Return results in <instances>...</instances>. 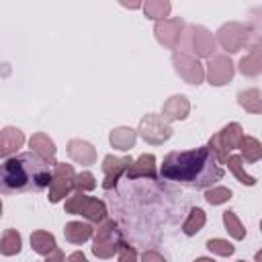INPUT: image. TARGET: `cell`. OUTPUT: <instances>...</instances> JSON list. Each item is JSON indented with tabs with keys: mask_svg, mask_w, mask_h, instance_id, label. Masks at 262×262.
Wrapping results in <instances>:
<instances>
[{
	"mask_svg": "<svg viewBox=\"0 0 262 262\" xmlns=\"http://www.w3.org/2000/svg\"><path fill=\"white\" fill-rule=\"evenodd\" d=\"M164 180L180 182L192 188H213L223 178V168L209 145L188 151H170L160 168Z\"/></svg>",
	"mask_w": 262,
	"mask_h": 262,
	"instance_id": "6da1fadb",
	"label": "cell"
},
{
	"mask_svg": "<svg viewBox=\"0 0 262 262\" xmlns=\"http://www.w3.org/2000/svg\"><path fill=\"white\" fill-rule=\"evenodd\" d=\"M53 180L49 170V162L37 156L35 151H23L12 158H6L2 164L0 176V192H39L47 188Z\"/></svg>",
	"mask_w": 262,
	"mask_h": 262,
	"instance_id": "7a4b0ae2",
	"label": "cell"
},
{
	"mask_svg": "<svg viewBox=\"0 0 262 262\" xmlns=\"http://www.w3.org/2000/svg\"><path fill=\"white\" fill-rule=\"evenodd\" d=\"M66 213L72 215H82L92 223H102L106 221V205L100 199L86 196L84 192H76L66 201Z\"/></svg>",
	"mask_w": 262,
	"mask_h": 262,
	"instance_id": "3957f363",
	"label": "cell"
},
{
	"mask_svg": "<svg viewBox=\"0 0 262 262\" xmlns=\"http://www.w3.org/2000/svg\"><path fill=\"white\" fill-rule=\"evenodd\" d=\"M244 137V131H242V125L239 123H229L225 125L219 133H215L211 139H209V149L213 151V156L225 164L227 158L231 156V149L239 147V141Z\"/></svg>",
	"mask_w": 262,
	"mask_h": 262,
	"instance_id": "277c9868",
	"label": "cell"
},
{
	"mask_svg": "<svg viewBox=\"0 0 262 262\" xmlns=\"http://www.w3.org/2000/svg\"><path fill=\"white\" fill-rule=\"evenodd\" d=\"M121 233H119V225L113 219H106L98 225V229L94 231V246H92V254L96 258H113L115 252H119V244H121Z\"/></svg>",
	"mask_w": 262,
	"mask_h": 262,
	"instance_id": "5b68a950",
	"label": "cell"
},
{
	"mask_svg": "<svg viewBox=\"0 0 262 262\" xmlns=\"http://www.w3.org/2000/svg\"><path fill=\"white\" fill-rule=\"evenodd\" d=\"M72 188H76V172L72 168V164L66 162H57L55 164V172H53V180L49 184V203H59L66 196H70Z\"/></svg>",
	"mask_w": 262,
	"mask_h": 262,
	"instance_id": "8992f818",
	"label": "cell"
},
{
	"mask_svg": "<svg viewBox=\"0 0 262 262\" xmlns=\"http://www.w3.org/2000/svg\"><path fill=\"white\" fill-rule=\"evenodd\" d=\"M137 133L151 145H162L164 141H168L172 137V127L170 123L162 117V115H145L139 121V129Z\"/></svg>",
	"mask_w": 262,
	"mask_h": 262,
	"instance_id": "52a82bcc",
	"label": "cell"
},
{
	"mask_svg": "<svg viewBox=\"0 0 262 262\" xmlns=\"http://www.w3.org/2000/svg\"><path fill=\"white\" fill-rule=\"evenodd\" d=\"M248 37H250V29L242 23H227L217 31L219 45L229 53L239 51L248 43Z\"/></svg>",
	"mask_w": 262,
	"mask_h": 262,
	"instance_id": "ba28073f",
	"label": "cell"
},
{
	"mask_svg": "<svg viewBox=\"0 0 262 262\" xmlns=\"http://www.w3.org/2000/svg\"><path fill=\"white\" fill-rule=\"evenodd\" d=\"M172 63H174V70L176 74L188 82V84H201L205 80V68L201 66V61L188 53H174L172 57Z\"/></svg>",
	"mask_w": 262,
	"mask_h": 262,
	"instance_id": "9c48e42d",
	"label": "cell"
},
{
	"mask_svg": "<svg viewBox=\"0 0 262 262\" xmlns=\"http://www.w3.org/2000/svg\"><path fill=\"white\" fill-rule=\"evenodd\" d=\"M233 72H235V68H233V63L227 55H213L207 61L205 76H207L211 86H225L227 82H231Z\"/></svg>",
	"mask_w": 262,
	"mask_h": 262,
	"instance_id": "30bf717a",
	"label": "cell"
},
{
	"mask_svg": "<svg viewBox=\"0 0 262 262\" xmlns=\"http://www.w3.org/2000/svg\"><path fill=\"white\" fill-rule=\"evenodd\" d=\"M182 31H184V20L182 18H166V20L156 23V27H154L156 39L168 49H176L178 47Z\"/></svg>",
	"mask_w": 262,
	"mask_h": 262,
	"instance_id": "8fae6325",
	"label": "cell"
},
{
	"mask_svg": "<svg viewBox=\"0 0 262 262\" xmlns=\"http://www.w3.org/2000/svg\"><path fill=\"white\" fill-rule=\"evenodd\" d=\"M131 158L129 156H125V158H117V156H104V160H102V172H104V182H102V188L104 190H111L115 184H117V180L121 178V174L125 172L127 174V170L131 168Z\"/></svg>",
	"mask_w": 262,
	"mask_h": 262,
	"instance_id": "7c38bea8",
	"label": "cell"
},
{
	"mask_svg": "<svg viewBox=\"0 0 262 262\" xmlns=\"http://www.w3.org/2000/svg\"><path fill=\"white\" fill-rule=\"evenodd\" d=\"M188 45L190 49L201 55V57H213V51H215V39L213 35L205 29V27H199V25H192L188 29Z\"/></svg>",
	"mask_w": 262,
	"mask_h": 262,
	"instance_id": "4fadbf2b",
	"label": "cell"
},
{
	"mask_svg": "<svg viewBox=\"0 0 262 262\" xmlns=\"http://www.w3.org/2000/svg\"><path fill=\"white\" fill-rule=\"evenodd\" d=\"M188 111H190V102L184 94H174L170 96L164 106H162V117L170 123V121H180V119H186L188 117Z\"/></svg>",
	"mask_w": 262,
	"mask_h": 262,
	"instance_id": "5bb4252c",
	"label": "cell"
},
{
	"mask_svg": "<svg viewBox=\"0 0 262 262\" xmlns=\"http://www.w3.org/2000/svg\"><path fill=\"white\" fill-rule=\"evenodd\" d=\"M68 156L82 164V166H92L96 162V149L92 143L84 141V139H70L68 141Z\"/></svg>",
	"mask_w": 262,
	"mask_h": 262,
	"instance_id": "9a60e30c",
	"label": "cell"
},
{
	"mask_svg": "<svg viewBox=\"0 0 262 262\" xmlns=\"http://www.w3.org/2000/svg\"><path fill=\"white\" fill-rule=\"evenodd\" d=\"M29 145H31V151H35L37 156H41L49 164H57V160H55L57 147H55V143H53V139L49 135H45V133H33L31 139H29Z\"/></svg>",
	"mask_w": 262,
	"mask_h": 262,
	"instance_id": "2e32d148",
	"label": "cell"
},
{
	"mask_svg": "<svg viewBox=\"0 0 262 262\" xmlns=\"http://www.w3.org/2000/svg\"><path fill=\"white\" fill-rule=\"evenodd\" d=\"M25 143V133L16 127H4L0 133V156L8 158Z\"/></svg>",
	"mask_w": 262,
	"mask_h": 262,
	"instance_id": "e0dca14e",
	"label": "cell"
},
{
	"mask_svg": "<svg viewBox=\"0 0 262 262\" xmlns=\"http://www.w3.org/2000/svg\"><path fill=\"white\" fill-rule=\"evenodd\" d=\"M141 176L156 178V156L154 154H141L131 164V168L127 170V178L129 180H135V178H141Z\"/></svg>",
	"mask_w": 262,
	"mask_h": 262,
	"instance_id": "ac0fdd59",
	"label": "cell"
},
{
	"mask_svg": "<svg viewBox=\"0 0 262 262\" xmlns=\"http://www.w3.org/2000/svg\"><path fill=\"white\" fill-rule=\"evenodd\" d=\"M135 139H137V131L131 129V127H117V129H113L111 135H108L111 145H113L115 149H119V151L131 149V147L135 145Z\"/></svg>",
	"mask_w": 262,
	"mask_h": 262,
	"instance_id": "d6986e66",
	"label": "cell"
},
{
	"mask_svg": "<svg viewBox=\"0 0 262 262\" xmlns=\"http://www.w3.org/2000/svg\"><path fill=\"white\" fill-rule=\"evenodd\" d=\"M63 235L70 244H84L86 239H90L94 235V229L88 225V223H82V221H70L66 223L63 227Z\"/></svg>",
	"mask_w": 262,
	"mask_h": 262,
	"instance_id": "ffe728a7",
	"label": "cell"
},
{
	"mask_svg": "<svg viewBox=\"0 0 262 262\" xmlns=\"http://www.w3.org/2000/svg\"><path fill=\"white\" fill-rule=\"evenodd\" d=\"M31 248H33L37 254H41V256H49V254L57 248V244H55L53 233L43 231V229H37V231L31 233Z\"/></svg>",
	"mask_w": 262,
	"mask_h": 262,
	"instance_id": "44dd1931",
	"label": "cell"
},
{
	"mask_svg": "<svg viewBox=\"0 0 262 262\" xmlns=\"http://www.w3.org/2000/svg\"><path fill=\"white\" fill-rule=\"evenodd\" d=\"M237 104L252 113V115H262V94L258 88H250V90H242L237 94Z\"/></svg>",
	"mask_w": 262,
	"mask_h": 262,
	"instance_id": "7402d4cb",
	"label": "cell"
},
{
	"mask_svg": "<svg viewBox=\"0 0 262 262\" xmlns=\"http://www.w3.org/2000/svg\"><path fill=\"white\" fill-rule=\"evenodd\" d=\"M239 151H242V160L254 164L258 160H262V143L252 137V135H244L239 141Z\"/></svg>",
	"mask_w": 262,
	"mask_h": 262,
	"instance_id": "603a6c76",
	"label": "cell"
},
{
	"mask_svg": "<svg viewBox=\"0 0 262 262\" xmlns=\"http://www.w3.org/2000/svg\"><path fill=\"white\" fill-rule=\"evenodd\" d=\"M23 248V237L16 229H4L2 237H0V252L2 256H14L18 254Z\"/></svg>",
	"mask_w": 262,
	"mask_h": 262,
	"instance_id": "cb8c5ba5",
	"label": "cell"
},
{
	"mask_svg": "<svg viewBox=\"0 0 262 262\" xmlns=\"http://www.w3.org/2000/svg\"><path fill=\"white\" fill-rule=\"evenodd\" d=\"M239 72L246 74V76H258V74L262 72V47H260V45H256L250 55L242 57V61H239Z\"/></svg>",
	"mask_w": 262,
	"mask_h": 262,
	"instance_id": "d4e9b609",
	"label": "cell"
},
{
	"mask_svg": "<svg viewBox=\"0 0 262 262\" xmlns=\"http://www.w3.org/2000/svg\"><path fill=\"white\" fill-rule=\"evenodd\" d=\"M172 10V4L168 0H147L143 4V12L147 18H154V20H166L168 14Z\"/></svg>",
	"mask_w": 262,
	"mask_h": 262,
	"instance_id": "484cf974",
	"label": "cell"
},
{
	"mask_svg": "<svg viewBox=\"0 0 262 262\" xmlns=\"http://www.w3.org/2000/svg\"><path fill=\"white\" fill-rule=\"evenodd\" d=\"M205 223H207L205 211L201 207H192L190 213H188V217H186V221L182 223V231L186 235H194V233H199L205 227Z\"/></svg>",
	"mask_w": 262,
	"mask_h": 262,
	"instance_id": "4316f807",
	"label": "cell"
},
{
	"mask_svg": "<svg viewBox=\"0 0 262 262\" xmlns=\"http://www.w3.org/2000/svg\"><path fill=\"white\" fill-rule=\"evenodd\" d=\"M225 164L229 166V170L235 174V178H237L242 184H246V186H254V184H256V178H254V176H250V174H246L242 156H229Z\"/></svg>",
	"mask_w": 262,
	"mask_h": 262,
	"instance_id": "83f0119b",
	"label": "cell"
},
{
	"mask_svg": "<svg viewBox=\"0 0 262 262\" xmlns=\"http://www.w3.org/2000/svg\"><path fill=\"white\" fill-rule=\"evenodd\" d=\"M223 225H225V231L233 239H244L246 237V227L242 225V221L237 219V215L233 211H223Z\"/></svg>",
	"mask_w": 262,
	"mask_h": 262,
	"instance_id": "f1b7e54d",
	"label": "cell"
},
{
	"mask_svg": "<svg viewBox=\"0 0 262 262\" xmlns=\"http://www.w3.org/2000/svg\"><path fill=\"white\" fill-rule=\"evenodd\" d=\"M229 199H231V190L227 186H213V188H207L205 192V201L211 205H223Z\"/></svg>",
	"mask_w": 262,
	"mask_h": 262,
	"instance_id": "f546056e",
	"label": "cell"
},
{
	"mask_svg": "<svg viewBox=\"0 0 262 262\" xmlns=\"http://www.w3.org/2000/svg\"><path fill=\"white\" fill-rule=\"evenodd\" d=\"M207 250L211 254H217V256H231L235 252L233 244H229L227 239H221V237H211L207 239Z\"/></svg>",
	"mask_w": 262,
	"mask_h": 262,
	"instance_id": "4dcf8cb0",
	"label": "cell"
},
{
	"mask_svg": "<svg viewBox=\"0 0 262 262\" xmlns=\"http://www.w3.org/2000/svg\"><path fill=\"white\" fill-rule=\"evenodd\" d=\"M76 188H78V192H84V190H92V188H96L94 174H92V172H88V170H84V172L76 174Z\"/></svg>",
	"mask_w": 262,
	"mask_h": 262,
	"instance_id": "1f68e13d",
	"label": "cell"
},
{
	"mask_svg": "<svg viewBox=\"0 0 262 262\" xmlns=\"http://www.w3.org/2000/svg\"><path fill=\"white\" fill-rule=\"evenodd\" d=\"M119 262H137V252L129 244H119Z\"/></svg>",
	"mask_w": 262,
	"mask_h": 262,
	"instance_id": "d6a6232c",
	"label": "cell"
},
{
	"mask_svg": "<svg viewBox=\"0 0 262 262\" xmlns=\"http://www.w3.org/2000/svg\"><path fill=\"white\" fill-rule=\"evenodd\" d=\"M141 262H166V258L156 250H147L141 254Z\"/></svg>",
	"mask_w": 262,
	"mask_h": 262,
	"instance_id": "836d02e7",
	"label": "cell"
},
{
	"mask_svg": "<svg viewBox=\"0 0 262 262\" xmlns=\"http://www.w3.org/2000/svg\"><path fill=\"white\" fill-rule=\"evenodd\" d=\"M45 262H66V256H63V252H61L59 248H55V250L45 258Z\"/></svg>",
	"mask_w": 262,
	"mask_h": 262,
	"instance_id": "e575fe53",
	"label": "cell"
},
{
	"mask_svg": "<svg viewBox=\"0 0 262 262\" xmlns=\"http://www.w3.org/2000/svg\"><path fill=\"white\" fill-rule=\"evenodd\" d=\"M66 262H88V258H86L82 252H72V254L66 258Z\"/></svg>",
	"mask_w": 262,
	"mask_h": 262,
	"instance_id": "d590c367",
	"label": "cell"
},
{
	"mask_svg": "<svg viewBox=\"0 0 262 262\" xmlns=\"http://www.w3.org/2000/svg\"><path fill=\"white\" fill-rule=\"evenodd\" d=\"M254 260H256V262H262V250H258V252H256V256H254Z\"/></svg>",
	"mask_w": 262,
	"mask_h": 262,
	"instance_id": "8d00e7d4",
	"label": "cell"
},
{
	"mask_svg": "<svg viewBox=\"0 0 262 262\" xmlns=\"http://www.w3.org/2000/svg\"><path fill=\"white\" fill-rule=\"evenodd\" d=\"M194 262H215V260H211V258H196Z\"/></svg>",
	"mask_w": 262,
	"mask_h": 262,
	"instance_id": "74e56055",
	"label": "cell"
},
{
	"mask_svg": "<svg viewBox=\"0 0 262 262\" xmlns=\"http://www.w3.org/2000/svg\"><path fill=\"white\" fill-rule=\"evenodd\" d=\"M260 231H262V221H260Z\"/></svg>",
	"mask_w": 262,
	"mask_h": 262,
	"instance_id": "f35d334b",
	"label": "cell"
},
{
	"mask_svg": "<svg viewBox=\"0 0 262 262\" xmlns=\"http://www.w3.org/2000/svg\"><path fill=\"white\" fill-rule=\"evenodd\" d=\"M237 262H246V260H237Z\"/></svg>",
	"mask_w": 262,
	"mask_h": 262,
	"instance_id": "ab89813d",
	"label": "cell"
}]
</instances>
